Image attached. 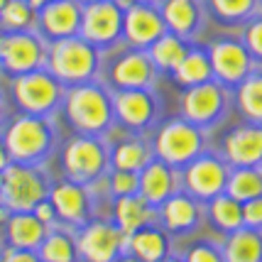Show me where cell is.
Listing matches in <instances>:
<instances>
[{
  "instance_id": "6da1fadb",
  "label": "cell",
  "mask_w": 262,
  "mask_h": 262,
  "mask_svg": "<svg viewBox=\"0 0 262 262\" xmlns=\"http://www.w3.org/2000/svg\"><path fill=\"white\" fill-rule=\"evenodd\" d=\"M47 57H49L47 64L52 69V76L64 83H83L98 69V49L83 37L57 39Z\"/></svg>"
},
{
  "instance_id": "7a4b0ae2",
  "label": "cell",
  "mask_w": 262,
  "mask_h": 262,
  "mask_svg": "<svg viewBox=\"0 0 262 262\" xmlns=\"http://www.w3.org/2000/svg\"><path fill=\"white\" fill-rule=\"evenodd\" d=\"M67 115L79 127L81 133L96 135L111 125L113 118V101L108 98V93L101 86L93 83H79L69 91L67 98Z\"/></svg>"
},
{
  "instance_id": "3957f363",
  "label": "cell",
  "mask_w": 262,
  "mask_h": 262,
  "mask_svg": "<svg viewBox=\"0 0 262 262\" xmlns=\"http://www.w3.org/2000/svg\"><path fill=\"white\" fill-rule=\"evenodd\" d=\"M47 184L39 171L30 164H8L3 169V186H0V201L3 206L17 213V211H32L39 201H45Z\"/></svg>"
},
{
  "instance_id": "277c9868",
  "label": "cell",
  "mask_w": 262,
  "mask_h": 262,
  "mask_svg": "<svg viewBox=\"0 0 262 262\" xmlns=\"http://www.w3.org/2000/svg\"><path fill=\"white\" fill-rule=\"evenodd\" d=\"M49 125L42 115L17 118L5 133V149L15 162L30 164L37 162L49 147Z\"/></svg>"
},
{
  "instance_id": "5b68a950",
  "label": "cell",
  "mask_w": 262,
  "mask_h": 262,
  "mask_svg": "<svg viewBox=\"0 0 262 262\" xmlns=\"http://www.w3.org/2000/svg\"><path fill=\"white\" fill-rule=\"evenodd\" d=\"M125 238L127 235L115 223L93 221L81 226L76 250L86 262H115L120 255H125Z\"/></svg>"
},
{
  "instance_id": "8992f818",
  "label": "cell",
  "mask_w": 262,
  "mask_h": 262,
  "mask_svg": "<svg viewBox=\"0 0 262 262\" xmlns=\"http://www.w3.org/2000/svg\"><path fill=\"white\" fill-rule=\"evenodd\" d=\"M12 91H15V101L20 103V108L30 115H45L54 111L61 98L59 81L39 69L30 74H20L12 83Z\"/></svg>"
},
{
  "instance_id": "52a82bcc",
  "label": "cell",
  "mask_w": 262,
  "mask_h": 262,
  "mask_svg": "<svg viewBox=\"0 0 262 262\" xmlns=\"http://www.w3.org/2000/svg\"><path fill=\"white\" fill-rule=\"evenodd\" d=\"M204 145V137L199 125L189 123V120H174L160 130L157 135V155L164 164H189V162L199 157Z\"/></svg>"
},
{
  "instance_id": "ba28073f",
  "label": "cell",
  "mask_w": 262,
  "mask_h": 262,
  "mask_svg": "<svg viewBox=\"0 0 262 262\" xmlns=\"http://www.w3.org/2000/svg\"><path fill=\"white\" fill-rule=\"evenodd\" d=\"M108 164V152L96 137H74L64 149V169L79 184L98 179Z\"/></svg>"
},
{
  "instance_id": "9c48e42d",
  "label": "cell",
  "mask_w": 262,
  "mask_h": 262,
  "mask_svg": "<svg viewBox=\"0 0 262 262\" xmlns=\"http://www.w3.org/2000/svg\"><path fill=\"white\" fill-rule=\"evenodd\" d=\"M123 30V8L115 0L86 3L81 12V34L93 47L111 45Z\"/></svg>"
},
{
  "instance_id": "30bf717a",
  "label": "cell",
  "mask_w": 262,
  "mask_h": 262,
  "mask_svg": "<svg viewBox=\"0 0 262 262\" xmlns=\"http://www.w3.org/2000/svg\"><path fill=\"white\" fill-rule=\"evenodd\" d=\"M184 182L189 194L196 199H204L211 201L213 196L223 194L226 191V182H228V169L226 164L216 157H194V160L186 164L184 171Z\"/></svg>"
},
{
  "instance_id": "8fae6325",
  "label": "cell",
  "mask_w": 262,
  "mask_h": 262,
  "mask_svg": "<svg viewBox=\"0 0 262 262\" xmlns=\"http://www.w3.org/2000/svg\"><path fill=\"white\" fill-rule=\"evenodd\" d=\"M45 45L27 32H15V34H5V45H3V54L0 61L3 67L12 71V74H30L45 64Z\"/></svg>"
},
{
  "instance_id": "7c38bea8",
  "label": "cell",
  "mask_w": 262,
  "mask_h": 262,
  "mask_svg": "<svg viewBox=\"0 0 262 262\" xmlns=\"http://www.w3.org/2000/svg\"><path fill=\"white\" fill-rule=\"evenodd\" d=\"M223 105H226L223 86L213 83V81H206V83H199V86H189V91H186L182 101V111L189 123L208 125L221 115Z\"/></svg>"
},
{
  "instance_id": "4fadbf2b",
  "label": "cell",
  "mask_w": 262,
  "mask_h": 262,
  "mask_svg": "<svg viewBox=\"0 0 262 262\" xmlns=\"http://www.w3.org/2000/svg\"><path fill=\"white\" fill-rule=\"evenodd\" d=\"M211 69L223 83H240L250 74V52L233 39H221L208 52Z\"/></svg>"
},
{
  "instance_id": "5bb4252c",
  "label": "cell",
  "mask_w": 262,
  "mask_h": 262,
  "mask_svg": "<svg viewBox=\"0 0 262 262\" xmlns=\"http://www.w3.org/2000/svg\"><path fill=\"white\" fill-rule=\"evenodd\" d=\"M123 30H125L127 42L133 47H149L164 34L167 25L155 8L142 5V3H133L123 12Z\"/></svg>"
},
{
  "instance_id": "9a60e30c",
  "label": "cell",
  "mask_w": 262,
  "mask_h": 262,
  "mask_svg": "<svg viewBox=\"0 0 262 262\" xmlns=\"http://www.w3.org/2000/svg\"><path fill=\"white\" fill-rule=\"evenodd\" d=\"M49 201H52L57 216L64 223H71V226H83L86 223V218H89V196H86L83 184L79 182L57 184L52 189V194H49Z\"/></svg>"
},
{
  "instance_id": "2e32d148",
  "label": "cell",
  "mask_w": 262,
  "mask_h": 262,
  "mask_svg": "<svg viewBox=\"0 0 262 262\" xmlns=\"http://www.w3.org/2000/svg\"><path fill=\"white\" fill-rule=\"evenodd\" d=\"M81 12L79 0H52L42 8V30L54 39L74 37L81 30Z\"/></svg>"
},
{
  "instance_id": "e0dca14e",
  "label": "cell",
  "mask_w": 262,
  "mask_h": 262,
  "mask_svg": "<svg viewBox=\"0 0 262 262\" xmlns=\"http://www.w3.org/2000/svg\"><path fill=\"white\" fill-rule=\"evenodd\" d=\"M226 157L238 167H257L262 162V125H245L226 137Z\"/></svg>"
},
{
  "instance_id": "ac0fdd59",
  "label": "cell",
  "mask_w": 262,
  "mask_h": 262,
  "mask_svg": "<svg viewBox=\"0 0 262 262\" xmlns=\"http://www.w3.org/2000/svg\"><path fill=\"white\" fill-rule=\"evenodd\" d=\"M49 226H45L32 211H17L10 213L5 221V235L10 248H20V250H37L47 238Z\"/></svg>"
},
{
  "instance_id": "d6986e66",
  "label": "cell",
  "mask_w": 262,
  "mask_h": 262,
  "mask_svg": "<svg viewBox=\"0 0 262 262\" xmlns=\"http://www.w3.org/2000/svg\"><path fill=\"white\" fill-rule=\"evenodd\" d=\"M167 252H169L167 235L149 223L125 238V255L137 262H160L167 257Z\"/></svg>"
},
{
  "instance_id": "ffe728a7",
  "label": "cell",
  "mask_w": 262,
  "mask_h": 262,
  "mask_svg": "<svg viewBox=\"0 0 262 262\" xmlns=\"http://www.w3.org/2000/svg\"><path fill=\"white\" fill-rule=\"evenodd\" d=\"M113 111L130 127H145L155 115V103L142 89H123L115 96Z\"/></svg>"
},
{
  "instance_id": "44dd1931",
  "label": "cell",
  "mask_w": 262,
  "mask_h": 262,
  "mask_svg": "<svg viewBox=\"0 0 262 262\" xmlns=\"http://www.w3.org/2000/svg\"><path fill=\"white\" fill-rule=\"evenodd\" d=\"M152 74H155V64L149 54H142V52L120 57L111 71L113 83H118L120 89H145L152 81Z\"/></svg>"
},
{
  "instance_id": "7402d4cb",
  "label": "cell",
  "mask_w": 262,
  "mask_h": 262,
  "mask_svg": "<svg viewBox=\"0 0 262 262\" xmlns=\"http://www.w3.org/2000/svg\"><path fill=\"white\" fill-rule=\"evenodd\" d=\"M160 216L167 230H171V233H189L191 228H196L201 211H199V204L194 201V196L171 194L162 204Z\"/></svg>"
},
{
  "instance_id": "603a6c76",
  "label": "cell",
  "mask_w": 262,
  "mask_h": 262,
  "mask_svg": "<svg viewBox=\"0 0 262 262\" xmlns=\"http://www.w3.org/2000/svg\"><path fill=\"white\" fill-rule=\"evenodd\" d=\"M174 191V174L164 162H149L140 174V191L149 206H162Z\"/></svg>"
},
{
  "instance_id": "cb8c5ba5",
  "label": "cell",
  "mask_w": 262,
  "mask_h": 262,
  "mask_svg": "<svg viewBox=\"0 0 262 262\" xmlns=\"http://www.w3.org/2000/svg\"><path fill=\"white\" fill-rule=\"evenodd\" d=\"M221 252L223 262H262V233L243 226L228 233V240Z\"/></svg>"
},
{
  "instance_id": "d4e9b609",
  "label": "cell",
  "mask_w": 262,
  "mask_h": 262,
  "mask_svg": "<svg viewBox=\"0 0 262 262\" xmlns=\"http://www.w3.org/2000/svg\"><path fill=\"white\" fill-rule=\"evenodd\" d=\"M149 218H152V206L140 194L118 196V201H115V226L125 235L135 233L142 226H147Z\"/></svg>"
},
{
  "instance_id": "484cf974",
  "label": "cell",
  "mask_w": 262,
  "mask_h": 262,
  "mask_svg": "<svg viewBox=\"0 0 262 262\" xmlns=\"http://www.w3.org/2000/svg\"><path fill=\"white\" fill-rule=\"evenodd\" d=\"M162 20L177 37H189L199 27V5L196 0H167Z\"/></svg>"
},
{
  "instance_id": "4316f807",
  "label": "cell",
  "mask_w": 262,
  "mask_h": 262,
  "mask_svg": "<svg viewBox=\"0 0 262 262\" xmlns=\"http://www.w3.org/2000/svg\"><path fill=\"white\" fill-rule=\"evenodd\" d=\"M37 255L42 262H79L76 238H71L67 230H49L37 248Z\"/></svg>"
},
{
  "instance_id": "83f0119b",
  "label": "cell",
  "mask_w": 262,
  "mask_h": 262,
  "mask_svg": "<svg viewBox=\"0 0 262 262\" xmlns=\"http://www.w3.org/2000/svg\"><path fill=\"white\" fill-rule=\"evenodd\" d=\"M226 194L233 196L240 204L262 196V169H257V167H240V169H235L228 177V182H226Z\"/></svg>"
},
{
  "instance_id": "f1b7e54d",
  "label": "cell",
  "mask_w": 262,
  "mask_h": 262,
  "mask_svg": "<svg viewBox=\"0 0 262 262\" xmlns=\"http://www.w3.org/2000/svg\"><path fill=\"white\" fill-rule=\"evenodd\" d=\"M208 216L216 223V228L223 233H233V230L243 228V204L228 194H218L211 199Z\"/></svg>"
},
{
  "instance_id": "f546056e",
  "label": "cell",
  "mask_w": 262,
  "mask_h": 262,
  "mask_svg": "<svg viewBox=\"0 0 262 262\" xmlns=\"http://www.w3.org/2000/svg\"><path fill=\"white\" fill-rule=\"evenodd\" d=\"M238 105L248 120L262 125V74H248L240 81Z\"/></svg>"
},
{
  "instance_id": "4dcf8cb0",
  "label": "cell",
  "mask_w": 262,
  "mask_h": 262,
  "mask_svg": "<svg viewBox=\"0 0 262 262\" xmlns=\"http://www.w3.org/2000/svg\"><path fill=\"white\" fill-rule=\"evenodd\" d=\"M177 74V81L184 83V86H199V83H206L211 81V59L204 52H186V57L179 61V67L174 69Z\"/></svg>"
},
{
  "instance_id": "1f68e13d",
  "label": "cell",
  "mask_w": 262,
  "mask_h": 262,
  "mask_svg": "<svg viewBox=\"0 0 262 262\" xmlns=\"http://www.w3.org/2000/svg\"><path fill=\"white\" fill-rule=\"evenodd\" d=\"M184 57H186V47L177 34H162L157 42L149 45V59L160 69H171L174 71Z\"/></svg>"
},
{
  "instance_id": "d6a6232c",
  "label": "cell",
  "mask_w": 262,
  "mask_h": 262,
  "mask_svg": "<svg viewBox=\"0 0 262 262\" xmlns=\"http://www.w3.org/2000/svg\"><path fill=\"white\" fill-rule=\"evenodd\" d=\"M113 164L115 169H125V171H142L149 164V152L142 142L137 140H127L120 142L113 152Z\"/></svg>"
},
{
  "instance_id": "836d02e7",
  "label": "cell",
  "mask_w": 262,
  "mask_h": 262,
  "mask_svg": "<svg viewBox=\"0 0 262 262\" xmlns=\"http://www.w3.org/2000/svg\"><path fill=\"white\" fill-rule=\"evenodd\" d=\"M0 20L5 27L15 32H23L32 25V5L27 0H8L5 8L0 10Z\"/></svg>"
},
{
  "instance_id": "e575fe53",
  "label": "cell",
  "mask_w": 262,
  "mask_h": 262,
  "mask_svg": "<svg viewBox=\"0 0 262 262\" xmlns=\"http://www.w3.org/2000/svg\"><path fill=\"white\" fill-rule=\"evenodd\" d=\"M211 8L221 20H245L255 10V0H211Z\"/></svg>"
},
{
  "instance_id": "d590c367",
  "label": "cell",
  "mask_w": 262,
  "mask_h": 262,
  "mask_svg": "<svg viewBox=\"0 0 262 262\" xmlns=\"http://www.w3.org/2000/svg\"><path fill=\"white\" fill-rule=\"evenodd\" d=\"M108 189L115 196H130L140 191V174L137 171H125V169H115L108 179Z\"/></svg>"
},
{
  "instance_id": "8d00e7d4",
  "label": "cell",
  "mask_w": 262,
  "mask_h": 262,
  "mask_svg": "<svg viewBox=\"0 0 262 262\" xmlns=\"http://www.w3.org/2000/svg\"><path fill=\"white\" fill-rule=\"evenodd\" d=\"M184 262H223V252L208 243H199L186 252Z\"/></svg>"
},
{
  "instance_id": "74e56055",
  "label": "cell",
  "mask_w": 262,
  "mask_h": 262,
  "mask_svg": "<svg viewBox=\"0 0 262 262\" xmlns=\"http://www.w3.org/2000/svg\"><path fill=\"white\" fill-rule=\"evenodd\" d=\"M245 49L250 52V57L262 59V17L252 20L245 30Z\"/></svg>"
},
{
  "instance_id": "f35d334b",
  "label": "cell",
  "mask_w": 262,
  "mask_h": 262,
  "mask_svg": "<svg viewBox=\"0 0 262 262\" xmlns=\"http://www.w3.org/2000/svg\"><path fill=\"white\" fill-rule=\"evenodd\" d=\"M243 226L260 230L262 228V196L243 204Z\"/></svg>"
},
{
  "instance_id": "ab89813d",
  "label": "cell",
  "mask_w": 262,
  "mask_h": 262,
  "mask_svg": "<svg viewBox=\"0 0 262 262\" xmlns=\"http://www.w3.org/2000/svg\"><path fill=\"white\" fill-rule=\"evenodd\" d=\"M0 262H42L37 250H20V248H8L0 255Z\"/></svg>"
},
{
  "instance_id": "60d3db41",
  "label": "cell",
  "mask_w": 262,
  "mask_h": 262,
  "mask_svg": "<svg viewBox=\"0 0 262 262\" xmlns=\"http://www.w3.org/2000/svg\"><path fill=\"white\" fill-rule=\"evenodd\" d=\"M32 213L39 218V221H42L45 226H52V223L57 221V211H54V206H52V201H49V199L39 201V204L32 208Z\"/></svg>"
},
{
  "instance_id": "b9f144b4",
  "label": "cell",
  "mask_w": 262,
  "mask_h": 262,
  "mask_svg": "<svg viewBox=\"0 0 262 262\" xmlns=\"http://www.w3.org/2000/svg\"><path fill=\"white\" fill-rule=\"evenodd\" d=\"M8 164H10V155H8V149H5V145L0 142V171L5 169Z\"/></svg>"
},
{
  "instance_id": "7bdbcfd3",
  "label": "cell",
  "mask_w": 262,
  "mask_h": 262,
  "mask_svg": "<svg viewBox=\"0 0 262 262\" xmlns=\"http://www.w3.org/2000/svg\"><path fill=\"white\" fill-rule=\"evenodd\" d=\"M30 5H32V10H42L45 8L47 3H52V0H27Z\"/></svg>"
},
{
  "instance_id": "ee69618b",
  "label": "cell",
  "mask_w": 262,
  "mask_h": 262,
  "mask_svg": "<svg viewBox=\"0 0 262 262\" xmlns=\"http://www.w3.org/2000/svg\"><path fill=\"white\" fill-rule=\"evenodd\" d=\"M160 262H184L182 257H169V255H167V257H164V260H160Z\"/></svg>"
},
{
  "instance_id": "f6af8a7d",
  "label": "cell",
  "mask_w": 262,
  "mask_h": 262,
  "mask_svg": "<svg viewBox=\"0 0 262 262\" xmlns=\"http://www.w3.org/2000/svg\"><path fill=\"white\" fill-rule=\"evenodd\" d=\"M5 3H8V0H0V10H3V8H5Z\"/></svg>"
},
{
  "instance_id": "bcb514c9",
  "label": "cell",
  "mask_w": 262,
  "mask_h": 262,
  "mask_svg": "<svg viewBox=\"0 0 262 262\" xmlns=\"http://www.w3.org/2000/svg\"><path fill=\"white\" fill-rule=\"evenodd\" d=\"M0 186H3V171H0Z\"/></svg>"
},
{
  "instance_id": "7dc6e473",
  "label": "cell",
  "mask_w": 262,
  "mask_h": 262,
  "mask_svg": "<svg viewBox=\"0 0 262 262\" xmlns=\"http://www.w3.org/2000/svg\"><path fill=\"white\" fill-rule=\"evenodd\" d=\"M83 3H96V0H83Z\"/></svg>"
}]
</instances>
